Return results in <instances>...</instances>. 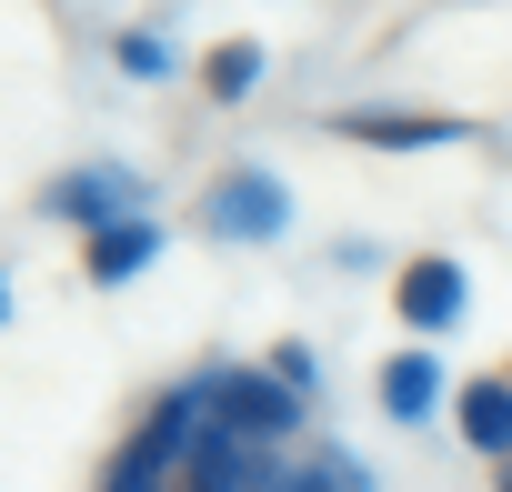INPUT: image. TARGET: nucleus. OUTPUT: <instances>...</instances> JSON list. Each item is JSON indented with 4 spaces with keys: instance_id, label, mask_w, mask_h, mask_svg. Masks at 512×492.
<instances>
[{
    "instance_id": "nucleus-9",
    "label": "nucleus",
    "mask_w": 512,
    "mask_h": 492,
    "mask_svg": "<svg viewBox=\"0 0 512 492\" xmlns=\"http://www.w3.org/2000/svg\"><path fill=\"white\" fill-rule=\"evenodd\" d=\"M432 402H442V362H432V352H392V362H382V412H392V422H422Z\"/></svg>"
},
{
    "instance_id": "nucleus-11",
    "label": "nucleus",
    "mask_w": 512,
    "mask_h": 492,
    "mask_svg": "<svg viewBox=\"0 0 512 492\" xmlns=\"http://www.w3.org/2000/svg\"><path fill=\"white\" fill-rule=\"evenodd\" d=\"M251 81H262V51H251V41H221V51L201 61V91H211V101H241Z\"/></svg>"
},
{
    "instance_id": "nucleus-14",
    "label": "nucleus",
    "mask_w": 512,
    "mask_h": 492,
    "mask_svg": "<svg viewBox=\"0 0 512 492\" xmlns=\"http://www.w3.org/2000/svg\"><path fill=\"white\" fill-rule=\"evenodd\" d=\"M282 492H352V472L342 462H302V472H282Z\"/></svg>"
},
{
    "instance_id": "nucleus-10",
    "label": "nucleus",
    "mask_w": 512,
    "mask_h": 492,
    "mask_svg": "<svg viewBox=\"0 0 512 492\" xmlns=\"http://www.w3.org/2000/svg\"><path fill=\"white\" fill-rule=\"evenodd\" d=\"M151 262H161V221H121V231L91 241V282H101V292L131 282V272H151Z\"/></svg>"
},
{
    "instance_id": "nucleus-8",
    "label": "nucleus",
    "mask_w": 512,
    "mask_h": 492,
    "mask_svg": "<svg viewBox=\"0 0 512 492\" xmlns=\"http://www.w3.org/2000/svg\"><path fill=\"white\" fill-rule=\"evenodd\" d=\"M452 422H462V442H472V452L512 462V382H472V392L452 402Z\"/></svg>"
},
{
    "instance_id": "nucleus-7",
    "label": "nucleus",
    "mask_w": 512,
    "mask_h": 492,
    "mask_svg": "<svg viewBox=\"0 0 512 492\" xmlns=\"http://www.w3.org/2000/svg\"><path fill=\"white\" fill-rule=\"evenodd\" d=\"M332 131H342V141H372V151H432V141H462L452 111H342Z\"/></svg>"
},
{
    "instance_id": "nucleus-1",
    "label": "nucleus",
    "mask_w": 512,
    "mask_h": 492,
    "mask_svg": "<svg viewBox=\"0 0 512 492\" xmlns=\"http://www.w3.org/2000/svg\"><path fill=\"white\" fill-rule=\"evenodd\" d=\"M201 432H211V382H181V392H161V402H151V422H141V432L111 452L101 492H171V482L191 472Z\"/></svg>"
},
{
    "instance_id": "nucleus-12",
    "label": "nucleus",
    "mask_w": 512,
    "mask_h": 492,
    "mask_svg": "<svg viewBox=\"0 0 512 492\" xmlns=\"http://www.w3.org/2000/svg\"><path fill=\"white\" fill-rule=\"evenodd\" d=\"M121 71H131V81H161V71H171V41H151V31H121Z\"/></svg>"
},
{
    "instance_id": "nucleus-16",
    "label": "nucleus",
    "mask_w": 512,
    "mask_h": 492,
    "mask_svg": "<svg viewBox=\"0 0 512 492\" xmlns=\"http://www.w3.org/2000/svg\"><path fill=\"white\" fill-rule=\"evenodd\" d=\"M502 492H512V462H502Z\"/></svg>"
},
{
    "instance_id": "nucleus-13",
    "label": "nucleus",
    "mask_w": 512,
    "mask_h": 492,
    "mask_svg": "<svg viewBox=\"0 0 512 492\" xmlns=\"http://www.w3.org/2000/svg\"><path fill=\"white\" fill-rule=\"evenodd\" d=\"M272 382H282V392H312V352H302V342H272Z\"/></svg>"
},
{
    "instance_id": "nucleus-5",
    "label": "nucleus",
    "mask_w": 512,
    "mask_h": 492,
    "mask_svg": "<svg viewBox=\"0 0 512 492\" xmlns=\"http://www.w3.org/2000/svg\"><path fill=\"white\" fill-rule=\"evenodd\" d=\"M181 492H282V472L251 452V442H231V432H201V452H191Z\"/></svg>"
},
{
    "instance_id": "nucleus-4",
    "label": "nucleus",
    "mask_w": 512,
    "mask_h": 492,
    "mask_svg": "<svg viewBox=\"0 0 512 492\" xmlns=\"http://www.w3.org/2000/svg\"><path fill=\"white\" fill-rule=\"evenodd\" d=\"M392 302H402L412 332H452V322H462V262H442V252L402 262V272H392Z\"/></svg>"
},
{
    "instance_id": "nucleus-3",
    "label": "nucleus",
    "mask_w": 512,
    "mask_h": 492,
    "mask_svg": "<svg viewBox=\"0 0 512 492\" xmlns=\"http://www.w3.org/2000/svg\"><path fill=\"white\" fill-rule=\"evenodd\" d=\"M201 221H211V241H272V231L292 221V191H282L272 171H231V181H211Z\"/></svg>"
},
{
    "instance_id": "nucleus-6",
    "label": "nucleus",
    "mask_w": 512,
    "mask_h": 492,
    "mask_svg": "<svg viewBox=\"0 0 512 492\" xmlns=\"http://www.w3.org/2000/svg\"><path fill=\"white\" fill-rule=\"evenodd\" d=\"M51 211H61V221H81L91 241H101V231H121V221H141V211H131V171H111V161H101V171H71V181L51 191Z\"/></svg>"
},
{
    "instance_id": "nucleus-15",
    "label": "nucleus",
    "mask_w": 512,
    "mask_h": 492,
    "mask_svg": "<svg viewBox=\"0 0 512 492\" xmlns=\"http://www.w3.org/2000/svg\"><path fill=\"white\" fill-rule=\"evenodd\" d=\"M0 322H11V282H0Z\"/></svg>"
},
{
    "instance_id": "nucleus-2",
    "label": "nucleus",
    "mask_w": 512,
    "mask_h": 492,
    "mask_svg": "<svg viewBox=\"0 0 512 492\" xmlns=\"http://www.w3.org/2000/svg\"><path fill=\"white\" fill-rule=\"evenodd\" d=\"M211 382V432H231V442H282V432H302V392H282L272 372H241V362H221V372H201Z\"/></svg>"
}]
</instances>
